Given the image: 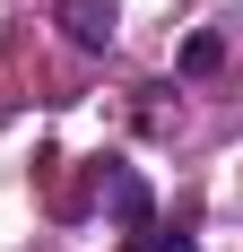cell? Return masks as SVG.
Masks as SVG:
<instances>
[{"instance_id": "cell-3", "label": "cell", "mask_w": 243, "mask_h": 252, "mask_svg": "<svg viewBox=\"0 0 243 252\" xmlns=\"http://www.w3.org/2000/svg\"><path fill=\"white\" fill-rule=\"evenodd\" d=\"M217 61H226L217 35H191V44H182V70H217Z\"/></svg>"}, {"instance_id": "cell-1", "label": "cell", "mask_w": 243, "mask_h": 252, "mask_svg": "<svg viewBox=\"0 0 243 252\" xmlns=\"http://www.w3.org/2000/svg\"><path fill=\"white\" fill-rule=\"evenodd\" d=\"M104 209H113L130 235L156 226V200H148V174H139V165H104Z\"/></svg>"}, {"instance_id": "cell-2", "label": "cell", "mask_w": 243, "mask_h": 252, "mask_svg": "<svg viewBox=\"0 0 243 252\" xmlns=\"http://www.w3.org/2000/svg\"><path fill=\"white\" fill-rule=\"evenodd\" d=\"M70 35L87 52H104V44H113V0H70Z\"/></svg>"}, {"instance_id": "cell-4", "label": "cell", "mask_w": 243, "mask_h": 252, "mask_svg": "<svg viewBox=\"0 0 243 252\" xmlns=\"http://www.w3.org/2000/svg\"><path fill=\"white\" fill-rule=\"evenodd\" d=\"M139 252H191V235L182 226H139Z\"/></svg>"}]
</instances>
